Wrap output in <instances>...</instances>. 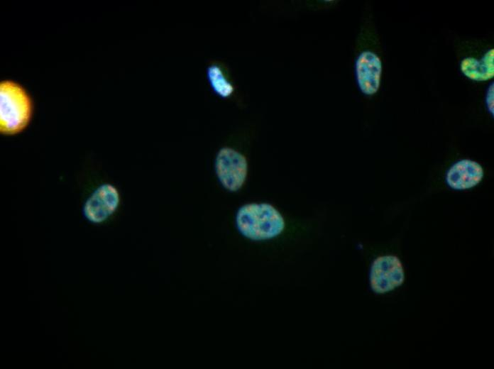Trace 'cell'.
Returning <instances> with one entry per match:
<instances>
[{
    "label": "cell",
    "mask_w": 494,
    "mask_h": 369,
    "mask_svg": "<svg viewBox=\"0 0 494 369\" xmlns=\"http://www.w3.org/2000/svg\"><path fill=\"white\" fill-rule=\"evenodd\" d=\"M215 172L221 184L230 192H236L243 185L248 172L246 158L231 148H222L215 159Z\"/></svg>",
    "instance_id": "3"
},
{
    "label": "cell",
    "mask_w": 494,
    "mask_h": 369,
    "mask_svg": "<svg viewBox=\"0 0 494 369\" xmlns=\"http://www.w3.org/2000/svg\"><path fill=\"white\" fill-rule=\"evenodd\" d=\"M404 279L402 265L396 256H380L371 265L370 284L375 293L391 291L401 285Z\"/></svg>",
    "instance_id": "5"
},
{
    "label": "cell",
    "mask_w": 494,
    "mask_h": 369,
    "mask_svg": "<svg viewBox=\"0 0 494 369\" xmlns=\"http://www.w3.org/2000/svg\"><path fill=\"white\" fill-rule=\"evenodd\" d=\"M462 73L468 79L483 82L494 76V49L488 50L481 59L464 58L460 65Z\"/></svg>",
    "instance_id": "8"
},
{
    "label": "cell",
    "mask_w": 494,
    "mask_h": 369,
    "mask_svg": "<svg viewBox=\"0 0 494 369\" xmlns=\"http://www.w3.org/2000/svg\"><path fill=\"white\" fill-rule=\"evenodd\" d=\"M356 77L360 90L366 95L375 94L380 87L382 62L374 53L364 51L356 61Z\"/></svg>",
    "instance_id": "6"
},
{
    "label": "cell",
    "mask_w": 494,
    "mask_h": 369,
    "mask_svg": "<svg viewBox=\"0 0 494 369\" xmlns=\"http://www.w3.org/2000/svg\"><path fill=\"white\" fill-rule=\"evenodd\" d=\"M33 103L29 94L17 82L5 79L0 83V130L4 135H16L30 123Z\"/></svg>",
    "instance_id": "2"
},
{
    "label": "cell",
    "mask_w": 494,
    "mask_h": 369,
    "mask_svg": "<svg viewBox=\"0 0 494 369\" xmlns=\"http://www.w3.org/2000/svg\"><path fill=\"white\" fill-rule=\"evenodd\" d=\"M494 84L492 82L488 87L485 93V104L488 111L493 116Z\"/></svg>",
    "instance_id": "10"
},
{
    "label": "cell",
    "mask_w": 494,
    "mask_h": 369,
    "mask_svg": "<svg viewBox=\"0 0 494 369\" xmlns=\"http://www.w3.org/2000/svg\"><path fill=\"white\" fill-rule=\"evenodd\" d=\"M119 204L118 189L111 183L104 182L89 194L83 204L82 214L89 222L101 224L116 211Z\"/></svg>",
    "instance_id": "4"
},
{
    "label": "cell",
    "mask_w": 494,
    "mask_h": 369,
    "mask_svg": "<svg viewBox=\"0 0 494 369\" xmlns=\"http://www.w3.org/2000/svg\"><path fill=\"white\" fill-rule=\"evenodd\" d=\"M236 225L244 237L252 241H265L279 236L285 223L281 214L273 205L250 203L238 209Z\"/></svg>",
    "instance_id": "1"
},
{
    "label": "cell",
    "mask_w": 494,
    "mask_h": 369,
    "mask_svg": "<svg viewBox=\"0 0 494 369\" xmlns=\"http://www.w3.org/2000/svg\"><path fill=\"white\" fill-rule=\"evenodd\" d=\"M483 170L476 161L464 159L455 163L448 170L446 181L454 189L472 188L482 180Z\"/></svg>",
    "instance_id": "7"
},
{
    "label": "cell",
    "mask_w": 494,
    "mask_h": 369,
    "mask_svg": "<svg viewBox=\"0 0 494 369\" xmlns=\"http://www.w3.org/2000/svg\"><path fill=\"white\" fill-rule=\"evenodd\" d=\"M207 77L212 89L219 95L226 97L234 92V87L226 79L219 66L212 65L209 67Z\"/></svg>",
    "instance_id": "9"
}]
</instances>
